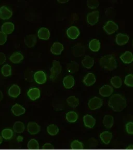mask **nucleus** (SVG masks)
Instances as JSON below:
<instances>
[{
    "instance_id": "obj_17",
    "label": "nucleus",
    "mask_w": 133,
    "mask_h": 150,
    "mask_svg": "<svg viewBox=\"0 0 133 150\" xmlns=\"http://www.w3.org/2000/svg\"><path fill=\"white\" fill-rule=\"evenodd\" d=\"M27 95L31 100L35 101L40 98L41 92L39 89L37 88H32L28 91Z\"/></svg>"
},
{
    "instance_id": "obj_21",
    "label": "nucleus",
    "mask_w": 133,
    "mask_h": 150,
    "mask_svg": "<svg viewBox=\"0 0 133 150\" xmlns=\"http://www.w3.org/2000/svg\"><path fill=\"white\" fill-rule=\"evenodd\" d=\"M24 42L28 47H33L37 42V37L35 35H27L24 39Z\"/></svg>"
},
{
    "instance_id": "obj_16",
    "label": "nucleus",
    "mask_w": 133,
    "mask_h": 150,
    "mask_svg": "<svg viewBox=\"0 0 133 150\" xmlns=\"http://www.w3.org/2000/svg\"><path fill=\"white\" fill-rule=\"evenodd\" d=\"M96 82V78L93 73H89L84 77L83 82L87 86H91Z\"/></svg>"
},
{
    "instance_id": "obj_13",
    "label": "nucleus",
    "mask_w": 133,
    "mask_h": 150,
    "mask_svg": "<svg viewBox=\"0 0 133 150\" xmlns=\"http://www.w3.org/2000/svg\"><path fill=\"white\" fill-rule=\"evenodd\" d=\"M96 119L92 115L87 114L83 117V122L86 127L90 128L94 127L96 124Z\"/></svg>"
},
{
    "instance_id": "obj_25",
    "label": "nucleus",
    "mask_w": 133,
    "mask_h": 150,
    "mask_svg": "<svg viewBox=\"0 0 133 150\" xmlns=\"http://www.w3.org/2000/svg\"><path fill=\"white\" fill-rule=\"evenodd\" d=\"M112 134L108 131H105L101 132L99 136V137L102 142L106 144H108L110 143V141L112 138Z\"/></svg>"
},
{
    "instance_id": "obj_42",
    "label": "nucleus",
    "mask_w": 133,
    "mask_h": 150,
    "mask_svg": "<svg viewBox=\"0 0 133 150\" xmlns=\"http://www.w3.org/2000/svg\"><path fill=\"white\" fill-rule=\"evenodd\" d=\"M7 34H5L2 31L0 32V45H4L7 41Z\"/></svg>"
},
{
    "instance_id": "obj_29",
    "label": "nucleus",
    "mask_w": 133,
    "mask_h": 150,
    "mask_svg": "<svg viewBox=\"0 0 133 150\" xmlns=\"http://www.w3.org/2000/svg\"><path fill=\"white\" fill-rule=\"evenodd\" d=\"M103 124L106 128H110L114 124V118L112 116L106 115L103 119Z\"/></svg>"
},
{
    "instance_id": "obj_35",
    "label": "nucleus",
    "mask_w": 133,
    "mask_h": 150,
    "mask_svg": "<svg viewBox=\"0 0 133 150\" xmlns=\"http://www.w3.org/2000/svg\"><path fill=\"white\" fill-rule=\"evenodd\" d=\"M14 135V132L9 128H5L2 131V136L5 140H9L12 138Z\"/></svg>"
},
{
    "instance_id": "obj_18",
    "label": "nucleus",
    "mask_w": 133,
    "mask_h": 150,
    "mask_svg": "<svg viewBox=\"0 0 133 150\" xmlns=\"http://www.w3.org/2000/svg\"><path fill=\"white\" fill-rule=\"evenodd\" d=\"M8 93L10 97L16 98L21 93V89L18 85L14 84L8 89Z\"/></svg>"
},
{
    "instance_id": "obj_40",
    "label": "nucleus",
    "mask_w": 133,
    "mask_h": 150,
    "mask_svg": "<svg viewBox=\"0 0 133 150\" xmlns=\"http://www.w3.org/2000/svg\"><path fill=\"white\" fill-rule=\"evenodd\" d=\"M28 147L30 149H37L39 148V144L35 139H31L28 143Z\"/></svg>"
},
{
    "instance_id": "obj_45",
    "label": "nucleus",
    "mask_w": 133,
    "mask_h": 150,
    "mask_svg": "<svg viewBox=\"0 0 133 150\" xmlns=\"http://www.w3.org/2000/svg\"><path fill=\"white\" fill-rule=\"evenodd\" d=\"M89 143H90V146H97V140L95 138H91L89 140Z\"/></svg>"
},
{
    "instance_id": "obj_22",
    "label": "nucleus",
    "mask_w": 133,
    "mask_h": 150,
    "mask_svg": "<svg viewBox=\"0 0 133 150\" xmlns=\"http://www.w3.org/2000/svg\"><path fill=\"white\" fill-rule=\"evenodd\" d=\"M122 62L125 64H130L133 62V56L131 52L126 51L120 57Z\"/></svg>"
},
{
    "instance_id": "obj_36",
    "label": "nucleus",
    "mask_w": 133,
    "mask_h": 150,
    "mask_svg": "<svg viewBox=\"0 0 133 150\" xmlns=\"http://www.w3.org/2000/svg\"><path fill=\"white\" fill-rule=\"evenodd\" d=\"M47 131L48 134L51 136H55L58 133L59 128L57 125L51 124L48 126L47 128Z\"/></svg>"
},
{
    "instance_id": "obj_27",
    "label": "nucleus",
    "mask_w": 133,
    "mask_h": 150,
    "mask_svg": "<svg viewBox=\"0 0 133 150\" xmlns=\"http://www.w3.org/2000/svg\"><path fill=\"white\" fill-rule=\"evenodd\" d=\"M100 43L97 39H93L89 43V48L91 50L94 52H98L100 49Z\"/></svg>"
},
{
    "instance_id": "obj_7",
    "label": "nucleus",
    "mask_w": 133,
    "mask_h": 150,
    "mask_svg": "<svg viewBox=\"0 0 133 150\" xmlns=\"http://www.w3.org/2000/svg\"><path fill=\"white\" fill-rule=\"evenodd\" d=\"M72 54L74 56L80 57L85 55V47L81 43H78L74 46L72 49Z\"/></svg>"
},
{
    "instance_id": "obj_33",
    "label": "nucleus",
    "mask_w": 133,
    "mask_h": 150,
    "mask_svg": "<svg viewBox=\"0 0 133 150\" xmlns=\"http://www.w3.org/2000/svg\"><path fill=\"white\" fill-rule=\"evenodd\" d=\"M111 84L113 86L116 88H119L122 85V80L121 78L119 76H115L112 78H111Z\"/></svg>"
},
{
    "instance_id": "obj_47",
    "label": "nucleus",
    "mask_w": 133,
    "mask_h": 150,
    "mask_svg": "<svg viewBox=\"0 0 133 150\" xmlns=\"http://www.w3.org/2000/svg\"><path fill=\"white\" fill-rule=\"evenodd\" d=\"M57 2L61 4H64V3H66L68 2L69 0H57Z\"/></svg>"
},
{
    "instance_id": "obj_14",
    "label": "nucleus",
    "mask_w": 133,
    "mask_h": 150,
    "mask_svg": "<svg viewBox=\"0 0 133 150\" xmlns=\"http://www.w3.org/2000/svg\"><path fill=\"white\" fill-rule=\"evenodd\" d=\"M129 40V37L127 35L119 33L115 38V42L118 45H124L128 43Z\"/></svg>"
},
{
    "instance_id": "obj_26",
    "label": "nucleus",
    "mask_w": 133,
    "mask_h": 150,
    "mask_svg": "<svg viewBox=\"0 0 133 150\" xmlns=\"http://www.w3.org/2000/svg\"><path fill=\"white\" fill-rule=\"evenodd\" d=\"M94 59L89 55H86L82 61V64L85 68L91 69L94 66Z\"/></svg>"
},
{
    "instance_id": "obj_44",
    "label": "nucleus",
    "mask_w": 133,
    "mask_h": 150,
    "mask_svg": "<svg viewBox=\"0 0 133 150\" xmlns=\"http://www.w3.org/2000/svg\"><path fill=\"white\" fill-rule=\"evenodd\" d=\"M6 60V57L3 52H0V65L3 64Z\"/></svg>"
},
{
    "instance_id": "obj_41",
    "label": "nucleus",
    "mask_w": 133,
    "mask_h": 150,
    "mask_svg": "<svg viewBox=\"0 0 133 150\" xmlns=\"http://www.w3.org/2000/svg\"><path fill=\"white\" fill-rule=\"evenodd\" d=\"M133 76L132 74L126 75L125 80H124V83L128 86H133Z\"/></svg>"
},
{
    "instance_id": "obj_12",
    "label": "nucleus",
    "mask_w": 133,
    "mask_h": 150,
    "mask_svg": "<svg viewBox=\"0 0 133 150\" xmlns=\"http://www.w3.org/2000/svg\"><path fill=\"white\" fill-rule=\"evenodd\" d=\"M64 50V46L62 44L59 42H55L51 47V52L54 55H59Z\"/></svg>"
},
{
    "instance_id": "obj_2",
    "label": "nucleus",
    "mask_w": 133,
    "mask_h": 150,
    "mask_svg": "<svg viewBox=\"0 0 133 150\" xmlns=\"http://www.w3.org/2000/svg\"><path fill=\"white\" fill-rule=\"evenodd\" d=\"M99 63L102 68L107 70H114L117 68V62L112 55L103 56L99 60Z\"/></svg>"
},
{
    "instance_id": "obj_30",
    "label": "nucleus",
    "mask_w": 133,
    "mask_h": 150,
    "mask_svg": "<svg viewBox=\"0 0 133 150\" xmlns=\"http://www.w3.org/2000/svg\"><path fill=\"white\" fill-rule=\"evenodd\" d=\"M79 69V65L76 62L71 61L67 64V70L71 73H74L78 72Z\"/></svg>"
},
{
    "instance_id": "obj_49",
    "label": "nucleus",
    "mask_w": 133,
    "mask_h": 150,
    "mask_svg": "<svg viewBox=\"0 0 133 150\" xmlns=\"http://www.w3.org/2000/svg\"><path fill=\"white\" fill-rule=\"evenodd\" d=\"M3 98V94L1 91H0V101L2 100Z\"/></svg>"
},
{
    "instance_id": "obj_8",
    "label": "nucleus",
    "mask_w": 133,
    "mask_h": 150,
    "mask_svg": "<svg viewBox=\"0 0 133 150\" xmlns=\"http://www.w3.org/2000/svg\"><path fill=\"white\" fill-rule=\"evenodd\" d=\"M80 32L76 26H71L66 30V35L70 39L76 40L80 35Z\"/></svg>"
},
{
    "instance_id": "obj_38",
    "label": "nucleus",
    "mask_w": 133,
    "mask_h": 150,
    "mask_svg": "<svg viewBox=\"0 0 133 150\" xmlns=\"http://www.w3.org/2000/svg\"><path fill=\"white\" fill-rule=\"evenodd\" d=\"M86 5L90 9H96L98 7L99 2L98 0H87Z\"/></svg>"
},
{
    "instance_id": "obj_34",
    "label": "nucleus",
    "mask_w": 133,
    "mask_h": 150,
    "mask_svg": "<svg viewBox=\"0 0 133 150\" xmlns=\"http://www.w3.org/2000/svg\"><path fill=\"white\" fill-rule=\"evenodd\" d=\"M78 118V115L76 112L70 111L66 114V119L70 123H74Z\"/></svg>"
},
{
    "instance_id": "obj_4",
    "label": "nucleus",
    "mask_w": 133,
    "mask_h": 150,
    "mask_svg": "<svg viewBox=\"0 0 133 150\" xmlns=\"http://www.w3.org/2000/svg\"><path fill=\"white\" fill-rule=\"evenodd\" d=\"M103 105V101L101 99L97 97H94L89 100L88 107L91 110H95L101 108Z\"/></svg>"
},
{
    "instance_id": "obj_6",
    "label": "nucleus",
    "mask_w": 133,
    "mask_h": 150,
    "mask_svg": "<svg viewBox=\"0 0 133 150\" xmlns=\"http://www.w3.org/2000/svg\"><path fill=\"white\" fill-rule=\"evenodd\" d=\"M99 13L97 11H93L87 14L86 16L87 22L90 25H94L98 22Z\"/></svg>"
},
{
    "instance_id": "obj_32",
    "label": "nucleus",
    "mask_w": 133,
    "mask_h": 150,
    "mask_svg": "<svg viewBox=\"0 0 133 150\" xmlns=\"http://www.w3.org/2000/svg\"><path fill=\"white\" fill-rule=\"evenodd\" d=\"M13 129H14V132L16 133H18V134L23 133L25 129V125L21 122L17 121L14 123V125H13Z\"/></svg>"
},
{
    "instance_id": "obj_15",
    "label": "nucleus",
    "mask_w": 133,
    "mask_h": 150,
    "mask_svg": "<svg viewBox=\"0 0 133 150\" xmlns=\"http://www.w3.org/2000/svg\"><path fill=\"white\" fill-rule=\"evenodd\" d=\"M28 132L31 134H36L40 131V126L35 122H29L28 124Z\"/></svg>"
},
{
    "instance_id": "obj_19",
    "label": "nucleus",
    "mask_w": 133,
    "mask_h": 150,
    "mask_svg": "<svg viewBox=\"0 0 133 150\" xmlns=\"http://www.w3.org/2000/svg\"><path fill=\"white\" fill-rule=\"evenodd\" d=\"M51 36V33L49 30L45 28H41L37 32V37L42 40H48Z\"/></svg>"
},
{
    "instance_id": "obj_50",
    "label": "nucleus",
    "mask_w": 133,
    "mask_h": 150,
    "mask_svg": "<svg viewBox=\"0 0 133 150\" xmlns=\"http://www.w3.org/2000/svg\"><path fill=\"white\" fill-rule=\"evenodd\" d=\"M3 141L2 138V137L0 136V144L2 143Z\"/></svg>"
},
{
    "instance_id": "obj_39",
    "label": "nucleus",
    "mask_w": 133,
    "mask_h": 150,
    "mask_svg": "<svg viewBox=\"0 0 133 150\" xmlns=\"http://www.w3.org/2000/svg\"><path fill=\"white\" fill-rule=\"evenodd\" d=\"M70 147L72 149H82L84 148V144L78 140H75L71 142Z\"/></svg>"
},
{
    "instance_id": "obj_11",
    "label": "nucleus",
    "mask_w": 133,
    "mask_h": 150,
    "mask_svg": "<svg viewBox=\"0 0 133 150\" xmlns=\"http://www.w3.org/2000/svg\"><path fill=\"white\" fill-rule=\"evenodd\" d=\"M113 91V89L112 87L111 86L109 85H106L101 87L99 91V93L101 96H103V97H107L111 95Z\"/></svg>"
},
{
    "instance_id": "obj_20",
    "label": "nucleus",
    "mask_w": 133,
    "mask_h": 150,
    "mask_svg": "<svg viewBox=\"0 0 133 150\" xmlns=\"http://www.w3.org/2000/svg\"><path fill=\"white\" fill-rule=\"evenodd\" d=\"M15 29L14 23L10 22H6L3 24L1 30L3 32L6 34H12Z\"/></svg>"
},
{
    "instance_id": "obj_28",
    "label": "nucleus",
    "mask_w": 133,
    "mask_h": 150,
    "mask_svg": "<svg viewBox=\"0 0 133 150\" xmlns=\"http://www.w3.org/2000/svg\"><path fill=\"white\" fill-rule=\"evenodd\" d=\"M9 59L14 64H19L23 60V55H22V54L21 52H14L11 56Z\"/></svg>"
},
{
    "instance_id": "obj_31",
    "label": "nucleus",
    "mask_w": 133,
    "mask_h": 150,
    "mask_svg": "<svg viewBox=\"0 0 133 150\" xmlns=\"http://www.w3.org/2000/svg\"><path fill=\"white\" fill-rule=\"evenodd\" d=\"M66 102L70 107L73 108H76L79 105V100L74 96H70L66 99Z\"/></svg>"
},
{
    "instance_id": "obj_10",
    "label": "nucleus",
    "mask_w": 133,
    "mask_h": 150,
    "mask_svg": "<svg viewBox=\"0 0 133 150\" xmlns=\"http://www.w3.org/2000/svg\"><path fill=\"white\" fill-rule=\"evenodd\" d=\"M13 15L12 11L8 9L6 6H2L0 7V18L2 20H7L11 18Z\"/></svg>"
},
{
    "instance_id": "obj_23",
    "label": "nucleus",
    "mask_w": 133,
    "mask_h": 150,
    "mask_svg": "<svg viewBox=\"0 0 133 150\" xmlns=\"http://www.w3.org/2000/svg\"><path fill=\"white\" fill-rule=\"evenodd\" d=\"M12 113L14 114L15 116H20L25 113V109L21 105L16 103L12 107L11 109Z\"/></svg>"
},
{
    "instance_id": "obj_1",
    "label": "nucleus",
    "mask_w": 133,
    "mask_h": 150,
    "mask_svg": "<svg viewBox=\"0 0 133 150\" xmlns=\"http://www.w3.org/2000/svg\"><path fill=\"white\" fill-rule=\"evenodd\" d=\"M108 105L115 112H121L127 106L126 100L120 94L113 95L109 99Z\"/></svg>"
},
{
    "instance_id": "obj_43",
    "label": "nucleus",
    "mask_w": 133,
    "mask_h": 150,
    "mask_svg": "<svg viewBox=\"0 0 133 150\" xmlns=\"http://www.w3.org/2000/svg\"><path fill=\"white\" fill-rule=\"evenodd\" d=\"M126 132L129 134H133V123L132 122H129L126 125Z\"/></svg>"
},
{
    "instance_id": "obj_46",
    "label": "nucleus",
    "mask_w": 133,
    "mask_h": 150,
    "mask_svg": "<svg viewBox=\"0 0 133 150\" xmlns=\"http://www.w3.org/2000/svg\"><path fill=\"white\" fill-rule=\"evenodd\" d=\"M53 148V146L51 144V143H46L45 144H44L43 149H50Z\"/></svg>"
},
{
    "instance_id": "obj_24",
    "label": "nucleus",
    "mask_w": 133,
    "mask_h": 150,
    "mask_svg": "<svg viewBox=\"0 0 133 150\" xmlns=\"http://www.w3.org/2000/svg\"><path fill=\"white\" fill-rule=\"evenodd\" d=\"M75 83V81L74 76L71 75H68L64 77L63 80V84L64 87L66 89L72 88Z\"/></svg>"
},
{
    "instance_id": "obj_5",
    "label": "nucleus",
    "mask_w": 133,
    "mask_h": 150,
    "mask_svg": "<svg viewBox=\"0 0 133 150\" xmlns=\"http://www.w3.org/2000/svg\"><path fill=\"white\" fill-rule=\"evenodd\" d=\"M103 29L109 35L114 33L119 29V27L116 23L113 21H109L103 25Z\"/></svg>"
},
{
    "instance_id": "obj_3",
    "label": "nucleus",
    "mask_w": 133,
    "mask_h": 150,
    "mask_svg": "<svg viewBox=\"0 0 133 150\" xmlns=\"http://www.w3.org/2000/svg\"><path fill=\"white\" fill-rule=\"evenodd\" d=\"M62 70L61 64L57 60H54L53 62V66L51 69V75L50 78L52 81H55L58 76L61 73Z\"/></svg>"
},
{
    "instance_id": "obj_9",
    "label": "nucleus",
    "mask_w": 133,
    "mask_h": 150,
    "mask_svg": "<svg viewBox=\"0 0 133 150\" xmlns=\"http://www.w3.org/2000/svg\"><path fill=\"white\" fill-rule=\"evenodd\" d=\"M34 79L39 84H43L47 80L46 74L42 71H37L35 73Z\"/></svg>"
},
{
    "instance_id": "obj_48",
    "label": "nucleus",
    "mask_w": 133,
    "mask_h": 150,
    "mask_svg": "<svg viewBox=\"0 0 133 150\" xmlns=\"http://www.w3.org/2000/svg\"><path fill=\"white\" fill-rule=\"evenodd\" d=\"M23 137L21 136H18V137H17V140L19 142H21L23 141Z\"/></svg>"
},
{
    "instance_id": "obj_37",
    "label": "nucleus",
    "mask_w": 133,
    "mask_h": 150,
    "mask_svg": "<svg viewBox=\"0 0 133 150\" xmlns=\"http://www.w3.org/2000/svg\"><path fill=\"white\" fill-rule=\"evenodd\" d=\"M1 72L2 75L4 77H8L12 74V68L9 64H5L1 69Z\"/></svg>"
}]
</instances>
